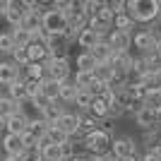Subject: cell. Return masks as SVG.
Wrapping results in <instances>:
<instances>
[{
	"instance_id": "1",
	"label": "cell",
	"mask_w": 161,
	"mask_h": 161,
	"mask_svg": "<svg viewBox=\"0 0 161 161\" xmlns=\"http://www.w3.org/2000/svg\"><path fill=\"white\" fill-rule=\"evenodd\" d=\"M128 12L135 22H154L161 14V3L159 0H130Z\"/></svg>"
},
{
	"instance_id": "2",
	"label": "cell",
	"mask_w": 161,
	"mask_h": 161,
	"mask_svg": "<svg viewBox=\"0 0 161 161\" xmlns=\"http://www.w3.org/2000/svg\"><path fill=\"white\" fill-rule=\"evenodd\" d=\"M43 31H46L48 36H63V34L67 31V17H65V12L55 10V7L46 10V12H43Z\"/></svg>"
},
{
	"instance_id": "3",
	"label": "cell",
	"mask_w": 161,
	"mask_h": 161,
	"mask_svg": "<svg viewBox=\"0 0 161 161\" xmlns=\"http://www.w3.org/2000/svg\"><path fill=\"white\" fill-rule=\"evenodd\" d=\"M82 142H84V149L92 152L94 156H103V154H108V149H111V135L103 132L101 128L94 130V132H89Z\"/></svg>"
},
{
	"instance_id": "4",
	"label": "cell",
	"mask_w": 161,
	"mask_h": 161,
	"mask_svg": "<svg viewBox=\"0 0 161 161\" xmlns=\"http://www.w3.org/2000/svg\"><path fill=\"white\" fill-rule=\"evenodd\" d=\"M113 19H115V12L111 10V5H108V3H101V7L89 17V29H94L96 34L103 36L108 27H113Z\"/></svg>"
},
{
	"instance_id": "5",
	"label": "cell",
	"mask_w": 161,
	"mask_h": 161,
	"mask_svg": "<svg viewBox=\"0 0 161 161\" xmlns=\"http://www.w3.org/2000/svg\"><path fill=\"white\" fill-rule=\"evenodd\" d=\"M46 80L67 82L70 80V60L67 58H53L46 63Z\"/></svg>"
},
{
	"instance_id": "6",
	"label": "cell",
	"mask_w": 161,
	"mask_h": 161,
	"mask_svg": "<svg viewBox=\"0 0 161 161\" xmlns=\"http://www.w3.org/2000/svg\"><path fill=\"white\" fill-rule=\"evenodd\" d=\"M106 43L111 46V51L115 55H125L128 48L132 46V31H118V29H113V31L108 34Z\"/></svg>"
},
{
	"instance_id": "7",
	"label": "cell",
	"mask_w": 161,
	"mask_h": 161,
	"mask_svg": "<svg viewBox=\"0 0 161 161\" xmlns=\"http://www.w3.org/2000/svg\"><path fill=\"white\" fill-rule=\"evenodd\" d=\"M111 156L113 159H132V156H137V144L130 137H118L111 142Z\"/></svg>"
},
{
	"instance_id": "8",
	"label": "cell",
	"mask_w": 161,
	"mask_h": 161,
	"mask_svg": "<svg viewBox=\"0 0 161 161\" xmlns=\"http://www.w3.org/2000/svg\"><path fill=\"white\" fill-rule=\"evenodd\" d=\"M154 43H156V34L152 29H142V31L132 34V46L140 51L142 55L154 53Z\"/></svg>"
},
{
	"instance_id": "9",
	"label": "cell",
	"mask_w": 161,
	"mask_h": 161,
	"mask_svg": "<svg viewBox=\"0 0 161 161\" xmlns=\"http://www.w3.org/2000/svg\"><path fill=\"white\" fill-rule=\"evenodd\" d=\"M0 142H3V152H5V156H22L24 152H27L22 135H7L5 132L3 137H0Z\"/></svg>"
},
{
	"instance_id": "10",
	"label": "cell",
	"mask_w": 161,
	"mask_h": 161,
	"mask_svg": "<svg viewBox=\"0 0 161 161\" xmlns=\"http://www.w3.org/2000/svg\"><path fill=\"white\" fill-rule=\"evenodd\" d=\"M55 128H60L67 137H75V135L80 132V113H70V111H65V113L55 120Z\"/></svg>"
},
{
	"instance_id": "11",
	"label": "cell",
	"mask_w": 161,
	"mask_h": 161,
	"mask_svg": "<svg viewBox=\"0 0 161 161\" xmlns=\"http://www.w3.org/2000/svg\"><path fill=\"white\" fill-rule=\"evenodd\" d=\"M17 80H22L19 67L12 60H0V87H12Z\"/></svg>"
},
{
	"instance_id": "12",
	"label": "cell",
	"mask_w": 161,
	"mask_h": 161,
	"mask_svg": "<svg viewBox=\"0 0 161 161\" xmlns=\"http://www.w3.org/2000/svg\"><path fill=\"white\" fill-rule=\"evenodd\" d=\"M27 125H29V118L24 111H19V113L10 115L5 120V132L7 135H24L27 132Z\"/></svg>"
},
{
	"instance_id": "13",
	"label": "cell",
	"mask_w": 161,
	"mask_h": 161,
	"mask_svg": "<svg viewBox=\"0 0 161 161\" xmlns=\"http://www.w3.org/2000/svg\"><path fill=\"white\" fill-rule=\"evenodd\" d=\"M75 41H77V43L84 48V53H89L92 48H96L101 41H103V36H101V34H96L94 29H89V27H87V29H82V31L77 34V39H75Z\"/></svg>"
},
{
	"instance_id": "14",
	"label": "cell",
	"mask_w": 161,
	"mask_h": 161,
	"mask_svg": "<svg viewBox=\"0 0 161 161\" xmlns=\"http://www.w3.org/2000/svg\"><path fill=\"white\" fill-rule=\"evenodd\" d=\"M27 53H29V63H48L51 55H48V46L43 41L34 39L31 43L27 46Z\"/></svg>"
},
{
	"instance_id": "15",
	"label": "cell",
	"mask_w": 161,
	"mask_h": 161,
	"mask_svg": "<svg viewBox=\"0 0 161 161\" xmlns=\"http://www.w3.org/2000/svg\"><path fill=\"white\" fill-rule=\"evenodd\" d=\"M24 14H27V7L24 3H17V0H10V5H7V12H5V19L12 24V27H22V22H24Z\"/></svg>"
},
{
	"instance_id": "16",
	"label": "cell",
	"mask_w": 161,
	"mask_h": 161,
	"mask_svg": "<svg viewBox=\"0 0 161 161\" xmlns=\"http://www.w3.org/2000/svg\"><path fill=\"white\" fill-rule=\"evenodd\" d=\"M135 120H137V125L144 130H152L159 125V115H156L154 108H149V106H142L137 113H135Z\"/></svg>"
},
{
	"instance_id": "17",
	"label": "cell",
	"mask_w": 161,
	"mask_h": 161,
	"mask_svg": "<svg viewBox=\"0 0 161 161\" xmlns=\"http://www.w3.org/2000/svg\"><path fill=\"white\" fill-rule=\"evenodd\" d=\"M24 135H27L29 140H34L36 144H39V142L48 135V123L43 120V118H34V120H29L27 132H24Z\"/></svg>"
},
{
	"instance_id": "18",
	"label": "cell",
	"mask_w": 161,
	"mask_h": 161,
	"mask_svg": "<svg viewBox=\"0 0 161 161\" xmlns=\"http://www.w3.org/2000/svg\"><path fill=\"white\" fill-rule=\"evenodd\" d=\"M22 29H27L31 36H36V34L43 29V14L39 12V10H29L27 14H24V22H22Z\"/></svg>"
},
{
	"instance_id": "19",
	"label": "cell",
	"mask_w": 161,
	"mask_h": 161,
	"mask_svg": "<svg viewBox=\"0 0 161 161\" xmlns=\"http://www.w3.org/2000/svg\"><path fill=\"white\" fill-rule=\"evenodd\" d=\"M89 55L96 60V67H99V65H108V63H111V58H113L115 53L111 51V46H108L106 39H103L96 48H92V51H89Z\"/></svg>"
},
{
	"instance_id": "20",
	"label": "cell",
	"mask_w": 161,
	"mask_h": 161,
	"mask_svg": "<svg viewBox=\"0 0 161 161\" xmlns=\"http://www.w3.org/2000/svg\"><path fill=\"white\" fill-rule=\"evenodd\" d=\"M24 80L43 84V82H46V63H29V65L24 67Z\"/></svg>"
},
{
	"instance_id": "21",
	"label": "cell",
	"mask_w": 161,
	"mask_h": 161,
	"mask_svg": "<svg viewBox=\"0 0 161 161\" xmlns=\"http://www.w3.org/2000/svg\"><path fill=\"white\" fill-rule=\"evenodd\" d=\"M7 94H10V99L14 101V103H24V101H29V92H27V84H24V80H17L12 84V87H7Z\"/></svg>"
},
{
	"instance_id": "22",
	"label": "cell",
	"mask_w": 161,
	"mask_h": 161,
	"mask_svg": "<svg viewBox=\"0 0 161 161\" xmlns=\"http://www.w3.org/2000/svg\"><path fill=\"white\" fill-rule=\"evenodd\" d=\"M60 87H63V82L46 80L43 84H41V94L46 96L48 101H60Z\"/></svg>"
},
{
	"instance_id": "23",
	"label": "cell",
	"mask_w": 161,
	"mask_h": 161,
	"mask_svg": "<svg viewBox=\"0 0 161 161\" xmlns=\"http://www.w3.org/2000/svg\"><path fill=\"white\" fill-rule=\"evenodd\" d=\"M12 41H14V48H27L29 43L34 41V36L27 31V29H22V27H12Z\"/></svg>"
},
{
	"instance_id": "24",
	"label": "cell",
	"mask_w": 161,
	"mask_h": 161,
	"mask_svg": "<svg viewBox=\"0 0 161 161\" xmlns=\"http://www.w3.org/2000/svg\"><path fill=\"white\" fill-rule=\"evenodd\" d=\"M89 113H92V118H96V120H103V118H108V103L101 96H96L94 101H92V106H89Z\"/></svg>"
},
{
	"instance_id": "25",
	"label": "cell",
	"mask_w": 161,
	"mask_h": 161,
	"mask_svg": "<svg viewBox=\"0 0 161 161\" xmlns=\"http://www.w3.org/2000/svg\"><path fill=\"white\" fill-rule=\"evenodd\" d=\"M22 111V106L19 103H14L12 99H0V120L5 123L10 115H14V113H19Z\"/></svg>"
},
{
	"instance_id": "26",
	"label": "cell",
	"mask_w": 161,
	"mask_h": 161,
	"mask_svg": "<svg viewBox=\"0 0 161 161\" xmlns=\"http://www.w3.org/2000/svg\"><path fill=\"white\" fill-rule=\"evenodd\" d=\"M113 27L118 29V31H132L135 29V19L130 17V12H118L113 19Z\"/></svg>"
},
{
	"instance_id": "27",
	"label": "cell",
	"mask_w": 161,
	"mask_h": 161,
	"mask_svg": "<svg viewBox=\"0 0 161 161\" xmlns=\"http://www.w3.org/2000/svg\"><path fill=\"white\" fill-rule=\"evenodd\" d=\"M63 113H65V111H63V106H58V101H53L51 106H46V111L41 113V118H43L48 125H55V120H58Z\"/></svg>"
},
{
	"instance_id": "28",
	"label": "cell",
	"mask_w": 161,
	"mask_h": 161,
	"mask_svg": "<svg viewBox=\"0 0 161 161\" xmlns=\"http://www.w3.org/2000/svg\"><path fill=\"white\" fill-rule=\"evenodd\" d=\"M46 137H48L51 144H58V147H65L67 142H70V137H67L60 128H55V125H48V135H46Z\"/></svg>"
},
{
	"instance_id": "29",
	"label": "cell",
	"mask_w": 161,
	"mask_h": 161,
	"mask_svg": "<svg viewBox=\"0 0 161 161\" xmlns=\"http://www.w3.org/2000/svg\"><path fill=\"white\" fill-rule=\"evenodd\" d=\"M77 92H80V89L75 87V82H72V80L63 82V87H60V101H65V103H75V96H77Z\"/></svg>"
},
{
	"instance_id": "30",
	"label": "cell",
	"mask_w": 161,
	"mask_h": 161,
	"mask_svg": "<svg viewBox=\"0 0 161 161\" xmlns=\"http://www.w3.org/2000/svg\"><path fill=\"white\" fill-rule=\"evenodd\" d=\"M75 63H77V70H80V72H94L96 70V60L89 53H80Z\"/></svg>"
},
{
	"instance_id": "31",
	"label": "cell",
	"mask_w": 161,
	"mask_h": 161,
	"mask_svg": "<svg viewBox=\"0 0 161 161\" xmlns=\"http://www.w3.org/2000/svg\"><path fill=\"white\" fill-rule=\"evenodd\" d=\"M12 51H14L12 34H10V31H0V53H10V55H12Z\"/></svg>"
},
{
	"instance_id": "32",
	"label": "cell",
	"mask_w": 161,
	"mask_h": 161,
	"mask_svg": "<svg viewBox=\"0 0 161 161\" xmlns=\"http://www.w3.org/2000/svg\"><path fill=\"white\" fill-rule=\"evenodd\" d=\"M12 63L17 67H27L29 65V53H27V48H14L12 51Z\"/></svg>"
},
{
	"instance_id": "33",
	"label": "cell",
	"mask_w": 161,
	"mask_h": 161,
	"mask_svg": "<svg viewBox=\"0 0 161 161\" xmlns=\"http://www.w3.org/2000/svg\"><path fill=\"white\" fill-rule=\"evenodd\" d=\"M92 101H94V96L89 94V92H77V96H75V106H80L82 111H89Z\"/></svg>"
},
{
	"instance_id": "34",
	"label": "cell",
	"mask_w": 161,
	"mask_h": 161,
	"mask_svg": "<svg viewBox=\"0 0 161 161\" xmlns=\"http://www.w3.org/2000/svg\"><path fill=\"white\" fill-rule=\"evenodd\" d=\"M51 103H53V101H48L43 94H39V96H34V99H31V106L36 108L39 113H43V111H46V106H51Z\"/></svg>"
},
{
	"instance_id": "35",
	"label": "cell",
	"mask_w": 161,
	"mask_h": 161,
	"mask_svg": "<svg viewBox=\"0 0 161 161\" xmlns=\"http://www.w3.org/2000/svg\"><path fill=\"white\" fill-rule=\"evenodd\" d=\"M123 113H125V108H123L118 101H113V103L108 106V118H120Z\"/></svg>"
},
{
	"instance_id": "36",
	"label": "cell",
	"mask_w": 161,
	"mask_h": 161,
	"mask_svg": "<svg viewBox=\"0 0 161 161\" xmlns=\"http://www.w3.org/2000/svg\"><path fill=\"white\" fill-rule=\"evenodd\" d=\"M140 161H161V159H159V156L154 154V152H152V149H149V152H147V154H144V156H142Z\"/></svg>"
},
{
	"instance_id": "37",
	"label": "cell",
	"mask_w": 161,
	"mask_h": 161,
	"mask_svg": "<svg viewBox=\"0 0 161 161\" xmlns=\"http://www.w3.org/2000/svg\"><path fill=\"white\" fill-rule=\"evenodd\" d=\"M154 53L161 58V31H156V43H154Z\"/></svg>"
},
{
	"instance_id": "38",
	"label": "cell",
	"mask_w": 161,
	"mask_h": 161,
	"mask_svg": "<svg viewBox=\"0 0 161 161\" xmlns=\"http://www.w3.org/2000/svg\"><path fill=\"white\" fill-rule=\"evenodd\" d=\"M7 5H10V0H0V14L5 17V12H7Z\"/></svg>"
},
{
	"instance_id": "39",
	"label": "cell",
	"mask_w": 161,
	"mask_h": 161,
	"mask_svg": "<svg viewBox=\"0 0 161 161\" xmlns=\"http://www.w3.org/2000/svg\"><path fill=\"white\" fill-rule=\"evenodd\" d=\"M92 161H115V159H113L111 154H103V156H94Z\"/></svg>"
},
{
	"instance_id": "40",
	"label": "cell",
	"mask_w": 161,
	"mask_h": 161,
	"mask_svg": "<svg viewBox=\"0 0 161 161\" xmlns=\"http://www.w3.org/2000/svg\"><path fill=\"white\" fill-rule=\"evenodd\" d=\"M152 152H154V154H156V156H159V159H161V144H156V147H152Z\"/></svg>"
},
{
	"instance_id": "41",
	"label": "cell",
	"mask_w": 161,
	"mask_h": 161,
	"mask_svg": "<svg viewBox=\"0 0 161 161\" xmlns=\"http://www.w3.org/2000/svg\"><path fill=\"white\" fill-rule=\"evenodd\" d=\"M0 137H3V135H0ZM0 152H3V142H0Z\"/></svg>"
},
{
	"instance_id": "42",
	"label": "cell",
	"mask_w": 161,
	"mask_h": 161,
	"mask_svg": "<svg viewBox=\"0 0 161 161\" xmlns=\"http://www.w3.org/2000/svg\"><path fill=\"white\" fill-rule=\"evenodd\" d=\"M159 82H161V75H159Z\"/></svg>"
},
{
	"instance_id": "43",
	"label": "cell",
	"mask_w": 161,
	"mask_h": 161,
	"mask_svg": "<svg viewBox=\"0 0 161 161\" xmlns=\"http://www.w3.org/2000/svg\"><path fill=\"white\" fill-rule=\"evenodd\" d=\"M0 161H3V156H0Z\"/></svg>"
}]
</instances>
